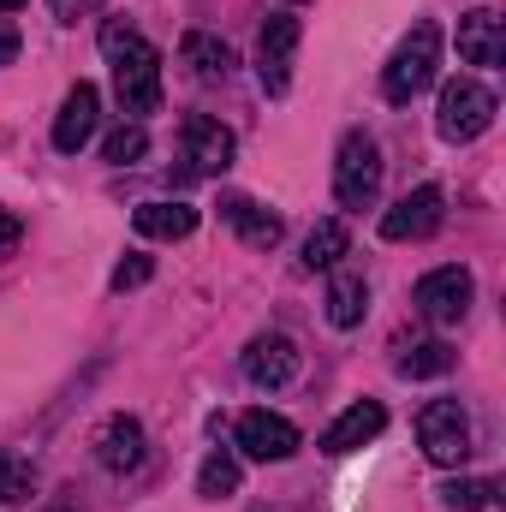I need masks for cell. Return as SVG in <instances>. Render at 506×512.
<instances>
[{
  "instance_id": "1",
  "label": "cell",
  "mask_w": 506,
  "mask_h": 512,
  "mask_svg": "<svg viewBox=\"0 0 506 512\" xmlns=\"http://www.w3.org/2000/svg\"><path fill=\"white\" fill-rule=\"evenodd\" d=\"M102 54L114 60V96H120V108H126L131 120L155 114L161 108V54L131 24H120V18L102 24Z\"/></svg>"
},
{
  "instance_id": "2",
  "label": "cell",
  "mask_w": 506,
  "mask_h": 512,
  "mask_svg": "<svg viewBox=\"0 0 506 512\" xmlns=\"http://www.w3.org/2000/svg\"><path fill=\"white\" fill-rule=\"evenodd\" d=\"M435 66H441V30H435V24H417V30L393 48V60L381 66V96H387L393 108L417 102V96L435 84Z\"/></svg>"
},
{
  "instance_id": "3",
  "label": "cell",
  "mask_w": 506,
  "mask_h": 512,
  "mask_svg": "<svg viewBox=\"0 0 506 512\" xmlns=\"http://www.w3.org/2000/svg\"><path fill=\"white\" fill-rule=\"evenodd\" d=\"M381 191V149L370 131H346L334 155V197L340 209H370Z\"/></svg>"
},
{
  "instance_id": "4",
  "label": "cell",
  "mask_w": 506,
  "mask_h": 512,
  "mask_svg": "<svg viewBox=\"0 0 506 512\" xmlns=\"http://www.w3.org/2000/svg\"><path fill=\"white\" fill-rule=\"evenodd\" d=\"M489 126H495V90L477 84V78H453V84L441 90L435 131H441L447 143H477Z\"/></svg>"
},
{
  "instance_id": "5",
  "label": "cell",
  "mask_w": 506,
  "mask_h": 512,
  "mask_svg": "<svg viewBox=\"0 0 506 512\" xmlns=\"http://www.w3.org/2000/svg\"><path fill=\"white\" fill-rule=\"evenodd\" d=\"M417 447L429 453V465H465L471 459V417L459 399H435L417 417Z\"/></svg>"
},
{
  "instance_id": "6",
  "label": "cell",
  "mask_w": 506,
  "mask_h": 512,
  "mask_svg": "<svg viewBox=\"0 0 506 512\" xmlns=\"http://www.w3.org/2000/svg\"><path fill=\"white\" fill-rule=\"evenodd\" d=\"M471 274L459 268V262H447V268H429L423 280H417V310L435 322V328H453V322H465V310H471Z\"/></svg>"
},
{
  "instance_id": "7",
  "label": "cell",
  "mask_w": 506,
  "mask_h": 512,
  "mask_svg": "<svg viewBox=\"0 0 506 512\" xmlns=\"http://www.w3.org/2000/svg\"><path fill=\"white\" fill-rule=\"evenodd\" d=\"M441 215H447V197H441L435 185H417V191H405V197L381 215V239H387V245L429 239V233L441 227Z\"/></svg>"
},
{
  "instance_id": "8",
  "label": "cell",
  "mask_w": 506,
  "mask_h": 512,
  "mask_svg": "<svg viewBox=\"0 0 506 512\" xmlns=\"http://www.w3.org/2000/svg\"><path fill=\"white\" fill-rule=\"evenodd\" d=\"M292 48H298V18L274 12L262 24V42H256V78H262L268 96H286V84H292Z\"/></svg>"
},
{
  "instance_id": "9",
  "label": "cell",
  "mask_w": 506,
  "mask_h": 512,
  "mask_svg": "<svg viewBox=\"0 0 506 512\" xmlns=\"http://www.w3.org/2000/svg\"><path fill=\"white\" fill-rule=\"evenodd\" d=\"M239 453L256 465H280L298 453V429L280 417V411H245L239 417Z\"/></svg>"
},
{
  "instance_id": "10",
  "label": "cell",
  "mask_w": 506,
  "mask_h": 512,
  "mask_svg": "<svg viewBox=\"0 0 506 512\" xmlns=\"http://www.w3.org/2000/svg\"><path fill=\"white\" fill-rule=\"evenodd\" d=\"M96 114H102L96 84H72L66 102H60V114H54V149H60V155H78V149L96 137Z\"/></svg>"
},
{
  "instance_id": "11",
  "label": "cell",
  "mask_w": 506,
  "mask_h": 512,
  "mask_svg": "<svg viewBox=\"0 0 506 512\" xmlns=\"http://www.w3.org/2000/svg\"><path fill=\"white\" fill-rule=\"evenodd\" d=\"M179 143H185L191 173H227L233 167V131L221 120H209V114H191L185 131H179Z\"/></svg>"
},
{
  "instance_id": "12",
  "label": "cell",
  "mask_w": 506,
  "mask_h": 512,
  "mask_svg": "<svg viewBox=\"0 0 506 512\" xmlns=\"http://www.w3.org/2000/svg\"><path fill=\"white\" fill-rule=\"evenodd\" d=\"M381 429H387V411H381L376 399H358V405H346L328 429H322V453H358V447H370Z\"/></svg>"
},
{
  "instance_id": "13",
  "label": "cell",
  "mask_w": 506,
  "mask_h": 512,
  "mask_svg": "<svg viewBox=\"0 0 506 512\" xmlns=\"http://www.w3.org/2000/svg\"><path fill=\"white\" fill-rule=\"evenodd\" d=\"M96 459H102V471H114V477H131L137 465H143V423L137 417H108L102 429H96Z\"/></svg>"
},
{
  "instance_id": "14",
  "label": "cell",
  "mask_w": 506,
  "mask_h": 512,
  "mask_svg": "<svg viewBox=\"0 0 506 512\" xmlns=\"http://www.w3.org/2000/svg\"><path fill=\"white\" fill-rule=\"evenodd\" d=\"M245 376L256 387H286L298 376V346L286 334H256L251 346H245Z\"/></svg>"
},
{
  "instance_id": "15",
  "label": "cell",
  "mask_w": 506,
  "mask_h": 512,
  "mask_svg": "<svg viewBox=\"0 0 506 512\" xmlns=\"http://www.w3.org/2000/svg\"><path fill=\"white\" fill-rule=\"evenodd\" d=\"M501 54H506L501 18H495L489 6L465 12V18H459V60H465V66H501Z\"/></svg>"
},
{
  "instance_id": "16",
  "label": "cell",
  "mask_w": 506,
  "mask_h": 512,
  "mask_svg": "<svg viewBox=\"0 0 506 512\" xmlns=\"http://www.w3.org/2000/svg\"><path fill=\"white\" fill-rule=\"evenodd\" d=\"M179 54H185V66L203 78V84H221V78H233V48L221 42V36H209V30H191L185 42H179Z\"/></svg>"
},
{
  "instance_id": "17",
  "label": "cell",
  "mask_w": 506,
  "mask_h": 512,
  "mask_svg": "<svg viewBox=\"0 0 506 512\" xmlns=\"http://www.w3.org/2000/svg\"><path fill=\"white\" fill-rule=\"evenodd\" d=\"M131 227L143 233V239H191V227H197V209L191 203H137V215H131Z\"/></svg>"
},
{
  "instance_id": "18",
  "label": "cell",
  "mask_w": 506,
  "mask_h": 512,
  "mask_svg": "<svg viewBox=\"0 0 506 512\" xmlns=\"http://www.w3.org/2000/svg\"><path fill=\"white\" fill-rule=\"evenodd\" d=\"M221 215L239 227V239H245V245H256V251H274V245H280V215L256 209L251 197H227V203H221Z\"/></svg>"
},
{
  "instance_id": "19",
  "label": "cell",
  "mask_w": 506,
  "mask_h": 512,
  "mask_svg": "<svg viewBox=\"0 0 506 512\" xmlns=\"http://www.w3.org/2000/svg\"><path fill=\"white\" fill-rule=\"evenodd\" d=\"M364 310H370V286H364V274H334L328 280V322L334 328H358L364 322Z\"/></svg>"
},
{
  "instance_id": "20",
  "label": "cell",
  "mask_w": 506,
  "mask_h": 512,
  "mask_svg": "<svg viewBox=\"0 0 506 512\" xmlns=\"http://www.w3.org/2000/svg\"><path fill=\"white\" fill-rule=\"evenodd\" d=\"M346 251H352V233H346L340 221H316V227H310V239H304V256H298V262L316 274V268H334Z\"/></svg>"
},
{
  "instance_id": "21",
  "label": "cell",
  "mask_w": 506,
  "mask_h": 512,
  "mask_svg": "<svg viewBox=\"0 0 506 512\" xmlns=\"http://www.w3.org/2000/svg\"><path fill=\"white\" fill-rule=\"evenodd\" d=\"M393 370H399L405 382H423V376H447V370H453V352H447L441 340H417V346H405V352L393 358Z\"/></svg>"
},
{
  "instance_id": "22",
  "label": "cell",
  "mask_w": 506,
  "mask_h": 512,
  "mask_svg": "<svg viewBox=\"0 0 506 512\" xmlns=\"http://www.w3.org/2000/svg\"><path fill=\"white\" fill-rule=\"evenodd\" d=\"M197 495H203V501H227V495H239V459H233V453H209L203 471H197Z\"/></svg>"
},
{
  "instance_id": "23",
  "label": "cell",
  "mask_w": 506,
  "mask_h": 512,
  "mask_svg": "<svg viewBox=\"0 0 506 512\" xmlns=\"http://www.w3.org/2000/svg\"><path fill=\"white\" fill-rule=\"evenodd\" d=\"M36 495V465L12 447H0V501H30Z\"/></svg>"
},
{
  "instance_id": "24",
  "label": "cell",
  "mask_w": 506,
  "mask_h": 512,
  "mask_svg": "<svg viewBox=\"0 0 506 512\" xmlns=\"http://www.w3.org/2000/svg\"><path fill=\"white\" fill-rule=\"evenodd\" d=\"M143 155H149V131L137 126V120L120 126L108 143H102V161H114V167H131V161H143Z\"/></svg>"
},
{
  "instance_id": "25",
  "label": "cell",
  "mask_w": 506,
  "mask_h": 512,
  "mask_svg": "<svg viewBox=\"0 0 506 512\" xmlns=\"http://www.w3.org/2000/svg\"><path fill=\"white\" fill-rule=\"evenodd\" d=\"M441 501H447L453 512H483L489 501H495V483H483V477H459V483L441 489Z\"/></svg>"
},
{
  "instance_id": "26",
  "label": "cell",
  "mask_w": 506,
  "mask_h": 512,
  "mask_svg": "<svg viewBox=\"0 0 506 512\" xmlns=\"http://www.w3.org/2000/svg\"><path fill=\"white\" fill-rule=\"evenodd\" d=\"M149 274H155V262H149V256H143V251H131L126 262L114 268V292H131V286H143Z\"/></svg>"
},
{
  "instance_id": "27",
  "label": "cell",
  "mask_w": 506,
  "mask_h": 512,
  "mask_svg": "<svg viewBox=\"0 0 506 512\" xmlns=\"http://www.w3.org/2000/svg\"><path fill=\"white\" fill-rule=\"evenodd\" d=\"M48 6H54V18H66V24H72V18H84V12H96L102 0H48Z\"/></svg>"
},
{
  "instance_id": "28",
  "label": "cell",
  "mask_w": 506,
  "mask_h": 512,
  "mask_svg": "<svg viewBox=\"0 0 506 512\" xmlns=\"http://www.w3.org/2000/svg\"><path fill=\"white\" fill-rule=\"evenodd\" d=\"M18 239H24L18 215H0V256H12V251H18Z\"/></svg>"
},
{
  "instance_id": "29",
  "label": "cell",
  "mask_w": 506,
  "mask_h": 512,
  "mask_svg": "<svg viewBox=\"0 0 506 512\" xmlns=\"http://www.w3.org/2000/svg\"><path fill=\"white\" fill-rule=\"evenodd\" d=\"M12 60H18V30L0 18V66H12Z\"/></svg>"
},
{
  "instance_id": "30",
  "label": "cell",
  "mask_w": 506,
  "mask_h": 512,
  "mask_svg": "<svg viewBox=\"0 0 506 512\" xmlns=\"http://www.w3.org/2000/svg\"><path fill=\"white\" fill-rule=\"evenodd\" d=\"M18 6H24V0H0V12H18Z\"/></svg>"
}]
</instances>
